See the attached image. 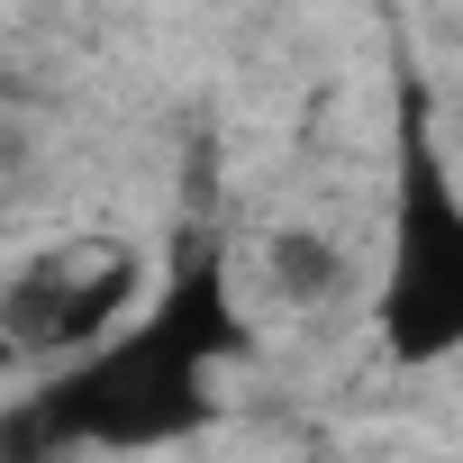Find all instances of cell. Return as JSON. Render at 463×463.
I'll use <instances>...</instances> for the list:
<instances>
[{
  "instance_id": "obj_2",
  "label": "cell",
  "mask_w": 463,
  "mask_h": 463,
  "mask_svg": "<svg viewBox=\"0 0 463 463\" xmlns=\"http://www.w3.org/2000/svg\"><path fill=\"white\" fill-rule=\"evenodd\" d=\"M382 345L391 364L463 354V173L436 146V100L400 64L391 100V264H382Z\"/></svg>"
},
{
  "instance_id": "obj_3",
  "label": "cell",
  "mask_w": 463,
  "mask_h": 463,
  "mask_svg": "<svg viewBox=\"0 0 463 463\" xmlns=\"http://www.w3.org/2000/svg\"><path fill=\"white\" fill-rule=\"evenodd\" d=\"M146 300V255L118 237H82V246H46L0 282V345L19 364H64L100 336H118V318H137Z\"/></svg>"
},
{
  "instance_id": "obj_4",
  "label": "cell",
  "mask_w": 463,
  "mask_h": 463,
  "mask_svg": "<svg viewBox=\"0 0 463 463\" xmlns=\"http://www.w3.org/2000/svg\"><path fill=\"white\" fill-rule=\"evenodd\" d=\"M273 291L291 300V309H309V300H327L336 291V246L327 237H309V227H300V237H273Z\"/></svg>"
},
{
  "instance_id": "obj_1",
  "label": "cell",
  "mask_w": 463,
  "mask_h": 463,
  "mask_svg": "<svg viewBox=\"0 0 463 463\" xmlns=\"http://www.w3.org/2000/svg\"><path fill=\"white\" fill-rule=\"evenodd\" d=\"M227 354H246V318H237V291H227V264L209 246H191L118 336L64 354L37 391H19V409L0 418V463L182 445L209 427L200 382Z\"/></svg>"
}]
</instances>
